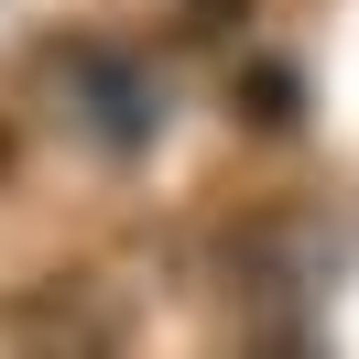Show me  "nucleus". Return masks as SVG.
Masks as SVG:
<instances>
[{
	"mask_svg": "<svg viewBox=\"0 0 359 359\" xmlns=\"http://www.w3.org/2000/svg\"><path fill=\"white\" fill-rule=\"evenodd\" d=\"M55 76H66V98H55V109H66V131L109 142V153L153 131V76H142L120 44H66V55H55Z\"/></svg>",
	"mask_w": 359,
	"mask_h": 359,
	"instance_id": "f257e3e1",
	"label": "nucleus"
}]
</instances>
